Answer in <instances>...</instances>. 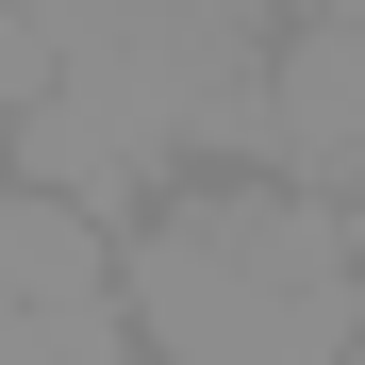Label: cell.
<instances>
[{"label":"cell","mask_w":365,"mask_h":365,"mask_svg":"<svg viewBox=\"0 0 365 365\" xmlns=\"http://www.w3.org/2000/svg\"><path fill=\"white\" fill-rule=\"evenodd\" d=\"M116 299H133V365H349L365 349V250L316 182L182 166L166 200L116 216Z\"/></svg>","instance_id":"obj_1"},{"label":"cell","mask_w":365,"mask_h":365,"mask_svg":"<svg viewBox=\"0 0 365 365\" xmlns=\"http://www.w3.org/2000/svg\"><path fill=\"white\" fill-rule=\"evenodd\" d=\"M349 150H365V17L299 0L282 50H266V166L282 182H332Z\"/></svg>","instance_id":"obj_2"},{"label":"cell","mask_w":365,"mask_h":365,"mask_svg":"<svg viewBox=\"0 0 365 365\" xmlns=\"http://www.w3.org/2000/svg\"><path fill=\"white\" fill-rule=\"evenodd\" d=\"M0 365H83V349H67V332H50V316H34V299H17V282H0Z\"/></svg>","instance_id":"obj_3"},{"label":"cell","mask_w":365,"mask_h":365,"mask_svg":"<svg viewBox=\"0 0 365 365\" xmlns=\"http://www.w3.org/2000/svg\"><path fill=\"white\" fill-rule=\"evenodd\" d=\"M332 216H349V250H365V150H349V166H332Z\"/></svg>","instance_id":"obj_4"},{"label":"cell","mask_w":365,"mask_h":365,"mask_svg":"<svg viewBox=\"0 0 365 365\" xmlns=\"http://www.w3.org/2000/svg\"><path fill=\"white\" fill-rule=\"evenodd\" d=\"M349 365H365V349H349Z\"/></svg>","instance_id":"obj_5"}]
</instances>
